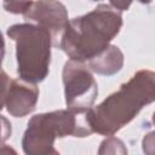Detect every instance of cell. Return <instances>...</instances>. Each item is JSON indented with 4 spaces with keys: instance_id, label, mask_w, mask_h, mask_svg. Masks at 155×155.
<instances>
[{
    "instance_id": "cell-1",
    "label": "cell",
    "mask_w": 155,
    "mask_h": 155,
    "mask_svg": "<svg viewBox=\"0 0 155 155\" xmlns=\"http://www.w3.org/2000/svg\"><path fill=\"white\" fill-rule=\"evenodd\" d=\"M119 8L101 4L90 13L68 22L59 47L71 61H91L105 51L120 31L122 18Z\"/></svg>"
},
{
    "instance_id": "cell-2",
    "label": "cell",
    "mask_w": 155,
    "mask_h": 155,
    "mask_svg": "<svg viewBox=\"0 0 155 155\" xmlns=\"http://www.w3.org/2000/svg\"><path fill=\"white\" fill-rule=\"evenodd\" d=\"M153 99L154 74L149 70H140L99 105L88 109L86 121L92 132L111 136Z\"/></svg>"
},
{
    "instance_id": "cell-3",
    "label": "cell",
    "mask_w": 155,
    "mask_h": 155,
    "mask_svg": "<svg viewBox=\"0 0 155 155\" xmlns=\"http://www.w3.org/2000/svg\"><path fill=\"white\" fill-rule=\"evenodd\" d=\"M91 133L86 113L58 110L33 116L28 122L22 145L25 155H46L53 150L57 137H86Z\"/></svg>"
},
{
    "instance_id": "cell-4",
    "label": "cell",
    "mask_w": 155,
    "mask_h": 155,
    "mask_svg": "<svg viewBox=\"0 0 155 155\" xmlns=\"http://www.w3.org/2000/svg\"><path fill=\"white\" fill-rule=\"evenodd\" d=\"M7 35L16 41V56L19 78L35 84L48 74L52 38L47 30L34 24H15Z\"/></svg>"
},
{
    "instance_id": "cell-5",
    "label": "cell",
    "mask_w": 155,
    "mask_h": 155,
    "mask_svg": "<svg viewBox=\"0 0 155 155\" xmlns=\"http://www.w3.org/2000/svg\"><path fill=\"white\" fill-rule=\"evenodd\" d=\"M63 82L68 110L86 113L91 109L98 94V86L85 64L71 59L67 62L63 69Z\"/></svg>"
},
{
    "instance_id": "cell-6",
    "label": "cell",
    "mask_w": 155,
    "mask_h": 155,
    "mask_svg": "<svg viewBox=\"0 0 155 155\" xmlns=\"http://www.w3.org/2000/svg\"><path fill=\"white\" fill-rule=\"evenodd\" d=\"M23 15L25 18L38 22L39 27L50 33L54 45H59L62 34L68 24V13L63 4L56 1L29 2Z\"/></svg>"
},
{
    "instance_id": "cell-7",
    "label": "cell",
    "mask_w": 155,
    "mask_h": 155,
    "mask_svg": "<svg viewBox=\"0 0 155 155\" xmlns=\"http://www.w3.org/2000/svg\"><path fill=\"white\" fill-rule=\"evenodd\" d=\"M38 97L39 90L35 84L22 79L12 80L5 102L7 111L15 117L25 116L35 109Z\"/></svg>"
},
{
    "instance_id": "cell-8",
    "label": "cell",
    "mask_w": 155,
    "mask_h": 155,
    "mask_svg": "<svg viewBox=\"0 0 155 155\" xmlns=\"http://www.w3.org/2000/svg\"><path fill=\"white\" fill-rule=\"evenodd\" d=\"M124 63V56L119 47L109 46L96 58L88 61V67L94 73L102 75H111L117 73Z\"/></svg>"
},
{
    "instance_id": "cell-9",
    "label": "cell",
    "mask_w": 155,
    "mask_h": 155,
    "mask_svg": "<svg viewBox=\"0 0 155 155\" xmlns=\"http://www.w3.org/2000/svg\"><path fill=\"white\" fill-rule=\"evenodd\" d=\"M98 155H127V150L121 140L110 137L102 143Z\"/></svg>"
},
{
    "instance_id": "cell-10",
    "label": "cell",
    "mask_w": 155,
    "mask_h": 155,
    "mask_svg": "<svg viewBox=\"0 0 155 155\" xmlns=\"http://www.w3.org/2000/svg\"><path fill=\"white\" fill-rule=\"evenodd\" d=\"M11 85V80L7 76V74L0 69V110L2 109L5 102H6V97H7V92Z\"/></svg>"
},
{
    "instance_id": "cell-11",
    "label": "cell",
    "mask_w": 155,
    "mask_h": 155,
    "mask_svg": "<svg viewBox=\"0 0 155 155\" xmlns=\"http://www.w3.org/2000/svg\"><path fill=\"white\" fill-rule=\"evenodd\" d=\"M11 136V124L8 120L0 115V145Z\"/></svg>"
},
{
    "instance_id": "cell-12",
    "label": "cell",
    "mask_w": 155,
    "mask_h": 155,
    "mask_svg": "<svg viewBox=\"0 0 155 155\" xmlns=\"http://www.w3.org/2000/svg\"><path fill=\"white\" fill-rule=\"evenodd\" d=\"M0 155H17V153H16L12 148L5 145V147H2V148L0 149Z\"/></svg>"
},
{
    "instance_id": "cell-13",
    "label": "cell",
    "mask_w": 155,
    "mask_h": 155,
    "mask_svg": "<svg viewBox=\"0 0 155 155\" xmlns=\"http://www.w3.org/2000/svg\"><path fill=\"white\" fill-rule=\"evenodd\" d=\"M4 53H5V44H4L2 35H1V33H0V67H1L2 58H4Z\"/></svg>"
},
{
    "instance_id": "cell-14",
    "label": "cell",
    "mask_w": 155,
    "mask_h": 155,
    "mask_svg": "<svg viewBox=\"0 0 155 155\" xmlns=\"http://www.w3.org/2000/svg\"><path fill=\"white\" fill-rule=\"evenodd\" d=\"M46 155H59V153H58L57 150H54V149H53V150H51L50 153H47Z\"/></svg>"
}]
</instances>
